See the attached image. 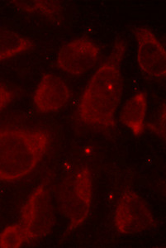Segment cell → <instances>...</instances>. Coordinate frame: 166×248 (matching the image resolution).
<instances>
[{
  "mask_svg": "<svg viewBox=\"0 0 166 248\" xmlns=\"http://www.w3.org/2000/svg\"><path fill=\"white\" fill-rule=\"evenodd\" d=\"M127 47L125 41L118 40L88 82L78 106L79 119L88 126L102 129L115 127L116 112L122 94L121 64Z\"/></svg>",
  "mask_w": 166,
  "mask_h": 248,
  "instance_id": "6da1fadb",
  "label": "cell"
},
{
  "mask_svg": "<svg viewBox=\"0 0 166 248\" xmlns=\"http://www.w3.org/2000/svg\"><path fill=\"white\" fill-rule=\"evenodd\" d=\"M51 133L42 128L0 129V181L14 182L31 174L51 147Z\"/></svg>",
  "mask_w": 166,
  "mask_h": 248,
  "instance_id": "7a4b0ae2",
  "label": "cell"
},
{
  "mask_svg": "<svg viewBox=\"0 0 166 248\" xmlns=\"http://www.w3.org/2000/svg\"><path fill=\"white\" fill-rule=\"evenodd\" d=\"M59 204L69 220V229L75 230L85 223L91 213L93 200V181L88 167H82L60 186Z\"/></svg>",
  "mask_w": 166,
  "mask_h": 248,
  "instance_id": "3957f363",
  "label": "cell"
},
{
  "mask_svg": "<svg viewBox=\"0 0 166 248\" xmlns=\"http://www.w3.org/2000/svg\"><path fill=\"white\" fill-rule=\"evenodd\" d=\"M54 222L51 189L47 183L40 184L29 195L21 210L20 224L27 243L46 237L53 229Z\"/></svg>",
  "mask_w": 166,
  "mask_h": 248,
  "instance_id": "277c9868",
  "label": "cell"
},
{
  "mask_svg": "<svg viewBox=\"0 0 166 248\" xmlns=\"http://www.w3.org/2000/svg\"><path fill=\"white\" fill-rule=\"evenodd\" d=\"M114 223L120 233L131 235L153 229L155 220L143 199L135 191L127 189L117 203Z\"/></svg>",
  "mask_w": 166,
  "mask_h": 248,
  "instance_id": "5b68a950",
  "label": "cell"
},
{
  "mask_svg": "<svg viewBox=\"0 0 166 248\" xmlns=\"http://www.w3.org/2000/svg\"><path fill=\"white\" fill-rule=\"evenodd\" d=\"M137 42L138 66L141 72L151 79L166 77V51L151 29L140 27L135 30Z\"/></svg>",
  "mask_w": 166,
  "mask_h": 248,
  "instance_id": "8992f818",
  "label": "cell"
},
{
  "mask_svg": "<svg viewBox=\"0 0 166 248\" xmlns=\"http://www.w3.org/2000/svg\"><path fill=\"white\" fill-rule=\"evenodd\" d=\"M100 49L87 38L73 40L63 46L57 55V65L72 76L84 75L99 60Z\"/></svg>",
  "mask_w": 166,
  "mask_h": 248,
  "instance_id": "52a82bcc",
  "label": "cell"
},
{
  "mask_svg": "<svg viewBox=\"0 0 166 248\" xmlns=\"http://www.w3.org/2000/svg\"><path fill=\"white\" fill-rule=\"evenodd\" d=\"M71 98V91L61 78L46 74L40 80L34 92L35 107L40 113H48L60 109Z\"/></svg>",
  "mask_w": 166,
  "mask_h": 248,
  "instance_id": "ba28073f",
  "label": "cell"
},
{
  "mask_svg": "<svg viewBox=\"0 0 166 248\" xmlns=\"http://www.w3.org/2000/svg\"><path fill=\"white\" fill-rule=\"evenodd\" d=\"M147 111V96L144 92L136 93L125 104L121 113V121L135 136H140L145 130Z\"/></svg>",
  "mask_w": 166,
  "mask_h": 248,
  "instance_id": "9c48e42d",
  "label": "cell"
},
{
  "mask_svg": "<svg viewBox=\"0 0 166 248\" xmlns=\"http://www.w3.org/2000/svg\"><path fill=\"white\" fill-rule=\"evenodd\" d=\"M34 43L28 37L7 29H0V62L29 51Z\"/></svg>",
  "mask_w": 166,
  "mask_h": 248,
  "instance_id": "30bf717a",
  "label": "cell"
},
{
  "mask_svg": "<svg viewBox=\"0 0 166 248\" xmlns=\"http://www.w3.org/2000/svg\"><path fill=\"white\" fill-rule=\"evenodd\" d=\"M15 8L28 14L39 15L56 22L60 18L61 7L57 1H12Z\"/></svg>",
  "mask_w": 166,
  "mask_h": 248,
  "instance_id": "8fae6325",
  "label": "cell"
},
{
  "mask_svg": "<svg viewBox=\"0 0 166 248\" xmlns=\"http://www.w3.org/2000/svg\"><path fill=\"white\" fill-rule=\"evenodd\" d=\"M27 243L25 233L20 223L6 227L0 233V248H18Z\"/></svg>",
  "mask_w": 166,
  "mask_h": 248,
  "instance_id": "7c38bea8",
  "label": "cell"
},
{
  "mask_svg": "<svg viewBox=\"0 0 166 248\" xmlns=\"http://www.w3.org/2000/svg\"><path fill=\"white\" fill-rule=\"evenodd\" d=\"M13 91L3 84H0V114L9 106L14 99Z\"/></svg>",
  "mask_w": 166,
  "mask_h": 248,
  "instance_id": "4fadbf2b",
  "label": "cell"
}]
</instances>
